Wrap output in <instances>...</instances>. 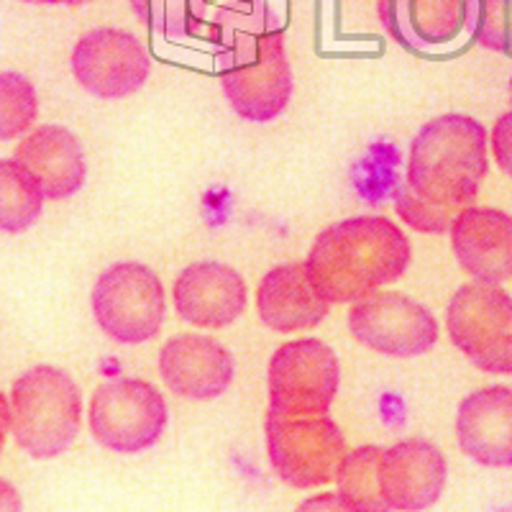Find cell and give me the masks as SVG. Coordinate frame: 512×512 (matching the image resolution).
Wrapping results in <instances>:
<instances>
[{"label": "cell", "mask_w": 512, "mask_h": 512, "mask_svg": "<svg viewBox=\"0 0 512 512\" xmlns=\"http://www.w3.org/2000/svg\"><path fill=\"white\" fill-rule=\"evenodd\" d=\"M11 436L31 459H54L72 446L82 425V395L67 372L34 367L13 382L6 397Z\"/></svg>", "instance_id": "obj_3"}, {"label": "cell", "mask_w": 512, "mask_h": 512, "mask_svg": "<svg viewBox=\"0 0 512 512\" xmlns=\"http://www.w3.org/2000/svg\"><path fill=\"white\" fill-rule=\"evenodd\" d=\"M466 456L489 469H512V387L492 384L466 395L456 415Z\"/></svg>", "instance_id": "obj_16"}, {"label": "cell", "mask_w": 512, "mask_h": 512, "mask_svg": "<svg viewBox=\"0 0 512 512\" xmlns=\"http://www.w3.org/2000/svg\"><path fill=\"white\" fill-rule=\"evenodd\" d=\"M410 262L413 249L400 226L382 216H354L315 236L305 269L328 303L344 305L400 280Z\"/></svg>", "instance_id": "obj_2"}, {"label": "cell", "mask_w": 512, "mask_h": 512, "mask_svg": "<svg viewBox=\"0 0 512 512\" xmlns=\"http://www.w3.org/2000/svg\"><path fill=\"white\" fill-rule=\"evenodd\" d=\"M492 154L507 177H512V111L497 118L492 128Z\"/></svg>", "instance_id": "obj_25"}, {"label": "cell", "mask_w": 512, "mask_h": 512, "mask_svg": "<svg viewBox=\"0 0 512 512\" xmlns=\"http://www.w3.org/2000/svg\"><path fill=\"white\" fill-rule=\"evenodd\" d=\"M13 159L29 172L49 200L72 198L88 180L82 144L62 126H39L13 149Z\"/></svg>", "instance_id": "obj_17"}, {"label": "cell", "mask_w": 512, "mask_h": 512, "mask_svg": "<svg viewBox=\"0 0 512 512\" xmlns=\"http://www.w3.org/2000/svg\"><path fill=\"white\" fill-rule=\"evenodd\" d=\"M384 448L379 446H359L349 451L341 464L336 484L338 495L346 502L349 510L356 512H382L390 510L382 495L379 484V469H382Z\"/></svg>", "instance_id": "obj_20"}, {"label": "cell", "mask_w": 512, "mask_h": 512, "mask_svg": "<svg viewBox=\"0 0 512 512\" xmlns=\"http://www.w3.org/2000/svg\"><path fill=\"white\" fill-rule=\"evenodd\" d=\"M26 3H36V6H82L88 0H26Z\"/></svg>", "instance_id": "obj_27"}, {"label": "cell", "mask_w": 512, "mask_h": 512, "mask_svg": "<svg viewBox=\"0 0 512 512\" xmlns=\"http://www.w3.org/2000/svg\"><path fill=\"white\" fill-rule=\"evenodd\" d=\"M446 477V456L436 443L408 438L384 448L379 484L390 510H425L436 505Z\"/></svg>", "instance_id": "obj_14"}, {"label": "cell", "mask_w": 512, "mask_h": 512, "mask_svg": "<svg viewBox=\"0 0 512 512\" xmlns=\"http://www.w3.org/2000/svg\"><path fill=\"white\" fill-rule=\"evenodd\" d=\"M39 113L36 90L24 75L6 70L0 75V139L11 141L31 131Z\"/></svg>", "instance_id": "obj_23"}, {"label": "cell", "mask_w": 512, "mask_h": 512, "mask_svg": "<svg viewBox=\"0 0 512 512\" xmlns=\"http://www.w3.org/2000/svg\"><path fill=\"white\" fill-rule=\"evenodd\" d=\"M172 297L185 323L210 331L231 326L249 303L244 277L223 262H195L182 269Z\"/></svg>", "instance_id": "obj_13"}, {"label": "cell", "mask_w": 512, "mask_h": 512, "mask_svg": "<svg viewBox=\"0 0 512 512\" xmlns=\"http://www.w3.org/2000/svg\"><path fill=\"white\" fill-rule=\"evenodd\" d=\"M349 331L361 346L392 359L428 354L438 341L431 310L402 292H372L349 310Z\"/></svg>", "instance_id": "obj_9"}, {"label": "cell", "mask_w": 512, "mask_h": 512, "mask_svg": "<svg viewBox=\"0 0 512 512\" xmlns=\"http://www.w3.org/2000/svg\"><path fill=\"white\" fill-rule=\"evenodd\" d=\"M451 344L487 374H512V295L500 285L472 282L446 308Z\"/></svg>", "instance_id": "obj_8"}, {"label": "cell", "mask_w": 512, "mask_h": 512, "mask_svg": "<svg viewBox=\"0 0 512 512\" xmlns=\"http://www.w3.org/2000/svg\"><path fill=\"white\" fill-rule=\"evenodd\" d=\"M510 98H512V80H510Z\"/></svg>", "instance_id": "obj_28"}, {"label": "cell", "mask_w": 512, "mask_h": 512, "mask_svg": "<svg viewBox=\"0 0 512 512\" xmlns=\"http://www.w3.org/2000/svg\"><path fill=\"white\" fill-rule=\"evenodd\" d=\"M387 34L408 49L446 47L466 26V0H379Z\"/></svg>", "instance_id": "obj_19"}, {"label": "cell", "mask_w": 512, "mask_h": 512, "mask_svg": "<svg viewBox=\"0 0 512 512\" xmlns=\"http://www.w3.org/2000/svg\"><path fill=\"white\" fill-rule=\"evenodd\" d=\"M216 72L223 95L244 121H272L292 98V67L277 29L239 36L216 57Z\"/></svg>", "instance_id": "obj_4"}, {"label": "cell", "mask_w": 512, "mask_h": 512, "mask_svg": "<svg viewBox=\"0 0 512 512\" xmlns=\"http://www.w3.org/2000/svg\"><path fill=\"white\" fill-rule=\"evenodd\" d=\"M318 507H331V510H349L338 492H333V495H318V497H313V500H305L303 505H300V510H318Z\"/></svg>", "instance_id": "obj_26"}, {"label": "cell", "mask_w": 512, "mask_h": 512, "mask_svg": "<svg viewBox=\"0 0 512 512\" xmlns=\"http://www.w3.org/2000/svg\"><path fill=\"white\" fill-rule=\"evenodd\" d=\"M44 198L47 195L16 159L0 162V228L3 231H29L39 221Z\"/></svg>", "instance_id": "obj_21"}, {"label": "cell", "mask_w": 512, "mask_h": 512, "mask_svg": "<svg viewBox=\"0 0 512 512\" xmlns=\"http://www.w3.org/2000/svg\"><path fill=\"white\" fill-rule=\"evenodd\" d=\"M90 433L113 454L134 456L152 448L169 423V410L154 384L134 377H113L90 397Z\"/></svg>", "instance_id": "obj_6"}, {"label": "cell", "mask_w": 512, "mask_h": 512, "mask_svg": "<svg viewBox=\"0 0 512 512\" xmlns=\"http://www.w3.org/2000/svg\"><path fill=\"white\" fill-rule=\"evenodd\" d=\"M451 249L459 267L477 282L512 280V216L477 205L461 210L451 226Z\"/></svg>", "instance_id": "obj_15"}, {"label": "cell", "mask_w": 512, "mask_h": 512, "mask_svg": "<svg viewBox=\"0 0 512 512\" xmlns=\"http://www.w3.org/2000/svg\"><path fill=\"white\" fill-rule=\"evenodd\" d=\"M341 384V367L320 338L287 341L269 361V408L280 413H328Z\"/></svg>", "instance_id": "obj_10"}, {"label": "cell", "mask_w": 512, "mask_h": 512, "mask_svg": "<svg viewBox=\"0 0 512 512\" xmlns=\"http://www.w3.org/2000/svg\"><path fill=\"white\" fill-rule=\"evenodd\" d=\"M331 303L315 290L305 262L269 269L256 287V313L274 333H297L315 328L326 318Z\"/></svg>", "instance_id": "obj_18"}, {"label": "cell", "mask_w": 512, "mask_h": 512, "mask_svg": "<svg viewBox=\"0 0 512 512\" xmlns=\"http://www.w3.org/2000/svg\"><path fill=\"white\" fill-rule=\"evenodd\" d=\"M489 169L487 128L464 113L433 118L410 144L395 210L420 233H448L461 210L477 203Z\"/></svg>", "instance_id": "obj_1"}, {"label": "cell", "mask_w": 512, "mask_h": 512, "mask_svg": "<svg viewBox=\"0 0 512 512\" xmlns=\"http://www.w3.org/2000/svg\"><path fill=\"white\" fill-rule=\"evenodd\" d=\"M466 29L479 47L512 57V0H466Z\"/></svg>", "instance_id": "obj_24"}, {"label": "cell", "mask_w": 512, "mask_h": 512, "mask_svg": "<svg viewBox=\"0 0 512 512\" xmlns=\"http://www.w3.org/2000/svg\"><path fill=\"white\" fill-rule=\"evenodd\" d=\"M93 315L118 344L152 341L167 315L162 280L141 262L111 264L93 287Z\"/></svg>", "instance_id": "obj_7"}, {"label": "cell", "mask_w": 512, "mask_h": 512, "mask_svg": "<svg viewBox=\"0 0 512 512\" xmlns=\"http://www.w3.org/2000/svg\"><path fill=\"white\" fill-rule=\"evenodd\" d=\"M264 438L272 469L295 489L336 482L349 454L344 433L328 413H280L269 408Z\"/></svg>", "instance_id": "obj_5"}, {"label": "cell", "mask_w": 512, "mask_h": 512, "mask_svg": "<svg viewBox=\"0 0 512 512\" xmlns=\"http://www.w3.org/2000/svg\"><path fill=\"white\" fill-rule=\"evenodd\" d=\"M131 8L157 34L167 39H185L205 21L208 0H131Z\"/></svg>", "instance_id": "obj_22"}, {"label": "cell", "mask_w": 512, "mask_h": 512, "mask_svg": "<svg viewBox=\"0 0 512 512\" xmlns=\"http://www.w3.org/2000/svg\"><path fill=\"white\" fill-rule=\"evenodd\" d=\"M233 372L231 351L203 333L172 336L159 351L162 382L185 400H216L231 387Z\"/></svg>", "instance_id": "obj_12"}, {"label": "cell", "mask_w": 512, "mask_h": 512, "mask_svg": "<svg viewBox=\"0 0 512 512\" xmlns=\"http://www.w3.org/2000/svg\"><path fill=\"white\" fill-rule=\"evenodd\" d=\"M72 72L82 90L103 100H118L144 88L152 59L144 41L123 29H95L72 52Z\"/></svg>", "instance_id": "obj_11"}]
</instances>
